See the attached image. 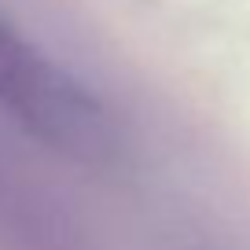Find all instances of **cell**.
<instances>
[{
    "mask_svg": "<svg viewBox=\"0 0 250 250\" xmlns=\"http://www.w3.org/2000/svg\"><path fill=\"white\" fill-rule=\"evenodd\" d=\"M0 107L55 151L103 162L114 151V125L78 78L0 19Z\"/></svg>",
    "mask_w": 250,
    "mask_h": 250,
    "instance_id": "obj_1",
    "label": "cell"
}]
</instances>
